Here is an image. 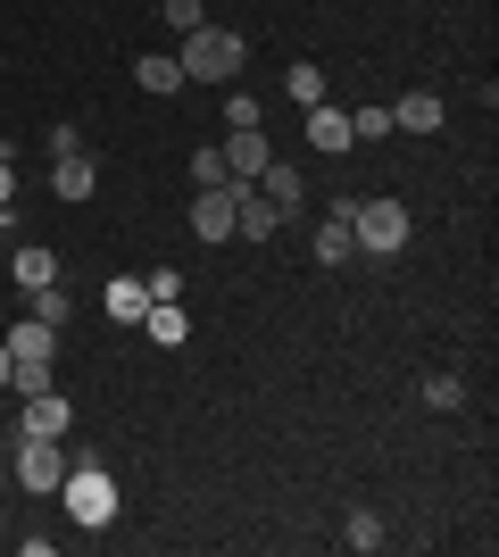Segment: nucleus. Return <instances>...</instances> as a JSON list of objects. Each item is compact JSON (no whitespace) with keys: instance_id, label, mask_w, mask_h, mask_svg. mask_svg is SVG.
I'll return each mask as SVG.
<instances>
[{"instance_id":"f257e3e1","label":"nucleus","mask_w":499,"mask_h":557,"mask_svg":"<svg viewBox=\"0 0 499 557\" xmlns=\"http://www.w3.org/2000/svg\"><path fill=\"white\" fill-rule=\"evenodd\" d=\"M241 59H250V42H241L234 25H191L184 50H175V67H184V84H234Z\"/></svg>"},{"instance_id":"f03ea898","label":"nucleus","mask_w":499,"mask_h":557,"mask_svg":"<svg viewBox=\"0 0 499 557\" xmlns=\"http://www.w3.org/2000/svg\"><path fill=\"white\" fill-rule=\"evenodd\" d=\"M59 499H67V516L84 524V533H100V524L117 516V499H125V491H117V474H109V466H92V458H84V466H67Z\"/></svg>"},{"instance_id":"7ed1b4c3","label":"nucleus","mask_w":499,"mask_h":557,"mask_svg":"<svg viewBox=\"0 0 499 557\" xmlns=\"http://www.w3.org/2000/svg\"><path fill=\"white\" fill-rule=\"evenodd\" d=\"M350 242L366 258H391L408 242V209L400 200H350Z\"/></svg>"},{"instance_id":"20e7f679","label":"nucleus","mask_w":499,"mask_h":557,"mask_svg":"<svg viewBox=\"0 0 499 557\" xmlns=\"http://www.w3.org/2000/svg\"><path fill=\"white\" fill-rule=\"evenodd\" d=\"M67 449H59V433H17V483L25 491H59L67 483Z\"/></svg>"},{"instance_id":"39448f33","label":"nucleus","mask_w":499,"mask_h":557,"mask_svg":"<svg viewBox=\"0 0 499 557\" xmlns=\"http://www.w3.org/2000/svg\"><path fill=\"white\" fill-rule=\"evenodd\" d=\"M234 233L241 242H275V233H284V209H275L259 184H234Z\"/></svg>"},{"instance_id":"423d86ee","label":"nucleus","mask_w":499,"mask_h":557,"mask_svg":"<svg viewBox=\"0 0 499 557\" xmlns=\"http://www.w3.org/2000/svg\"><path fill=\"white\" fill-rule=\"evenodd\" d=\"M191 233H200V242H234V175L191 200Z\"/></svg>"},{"instance_id":"0eeeda50","label":"nucleus","mask_w":499,"mask_h":557,"mask_svg":"<svg viewBox=\"0 0 499 557\" xmlns=\"http://www.w3.org/2000/svg\"><path fill=\"white\" fill-rule=\"evenodd\" d=\"M266 159H275V150H266L259 125H234V134H225V175H234V184H259Z\"/></svg>"},{"instance_id":"6e6552de","label":"nucleus","mask_w":499,"mask_h":557,"mask_svg":"<svg viewBox=\"0 0 499 557\" xmlns=\"http://www.w3.org/2000/svg\"><path fill=\"white\" fill-rule=\"evenodd\" d=\"M441 92H400L391 100V134H441Z\"/></svg>"},{"instance_id":"1a4fd4ad","label":"nucleus","mask_w":499,"mask_h":557,"mask_svg":"<svg viewBox=\"0 0 499 557\" xmlns=\"http://www.w3.org/2000/svg\"><path fill=\"white\" fill-rule=\"evenodd\" d=\"M9 275H17V292H42V283H59V250L17 242V250H9Z\"/></svg>"},{"instance_id":"9d476101","label":"nucleus","mask_w":499,"mask_h":557,"mask_svg":"<svg viewBox=\"0 0 499 557\" xmlns=\"http://www.w3.org/2000/svg\"><path fill=\"white\" fill-rule=\"evenodd\" d=\"M92 184H100L92 150H75V159H50V191H59V200H92Z\"/></svg>"},{"instance_id":"9b49d317","label":"nucleus","mask_w":499,"mask_h":557,"mask_svg":"<svg viewBox=\"0 0 499 557\" xmlns=\"http://www.w3.org/2000/svg\"><path fill=\"white\" fill-rule=\"evenodd\" d=\"M134 84H142L150 100H175V92H184V67H175L166 50H142V59H134Z\"/></svg>"},{"instance_id":"f8f14e48","label":"nucleus","mask_w":499,"mask_h":557,"mask_svg":"<svg viewBox=\"0 0 499 557\" xmlns=\"http://www.w3.org/2000/svg\"><path fill=\"white\" fill-rule=\"evenodd\" d=\"M142 325H150V342H159V349H184V342H191V317H184L175 300H150Z\"/></svg>"},{"instance_id":"ddd939ff","label":"nucleus","mask_w":499,"mask_h":557,"mask_svg":"<svg viewBox=\"0 0 499 557\" xmlns=\"http://www.w3.org/2000/svg\"><path fill=\"white\" fill-rule=\"evenodd\" d=\"M259 191H266V200H275V209H284V216H291V209H300V166L266 159V166H259Z\"/></svg>"},{"instance_id":"4468645a","label":"nucleus","mask_w":499,"mask_h":557,"mask_svg":"<svg viewBox=\"0 0 499 557\" xmlns=\"http://www.w3.org/2000/svg\"><path fill=\"white\" fill-rule=\"evenodd\" d=\"M309 141H316V150H350V116L333 109V100H316V109H309Z\"/></svg>"},{"instance_id":"2eb2a0df","label":"nucleus","mask_w":499,"mask_h":557,"mask_svg":"<svg viewBox=\"0 0 499 557\" xmlns=\"http://www.w3.org/2000/svg\"><path fill=\"white\" fill-rule=\"evenodd\" d=\"M17 433H67V399H59V392H34V399H25V424H17Z\"/></svg>"},{"instance_id":"dca6fc26","label":"nucleus","mask_w":499,"mask_h":557,"mask_svg":"<svg viewBox=\"0 0 499 557\" xmlns=\"http://www.w3.org/2000/svg\"><path fill=\"white\" fill-rule=\"evenodd\" d=\"M100 308H109V317H117V325H142V308H150V292H142V283H134V275H117V283H109V300H100Z\"/></svg>"},{"instance_id":"f3484780","label":"nucleus","mask_w":499,"mask_h":557,"mask_svg":"<svg viewBox=\"0 0 499 557\" xmlns=\"http://www.w3.org/2000/svg\"><path fill=\"white\" fill-rule=\"evenodd\" d=\"M350 250H358V242H350V216H325V225H316V267H341Z\"/></svg>"},{"instance_id":"a211bd4d","label":"nucleus","mask_w":499,"mask_h":557,"mask_svg":"<svg viewBox=\"0 0 499 557\" xmlns=\"http://www.w3.org/2000/svg\"><path fill=\"white\" fill-rule=\"evenodd\" d=\"M0 392H17V399L50 392V358H9V383H0Z\"/></svg>"},{"instance_id":"6ab92c4d","label":"nucleus","mask_w":499,"mask_h":557,"mask_svg":"<svg viewBox=\"0 0 499 557\" xmlns=\"http://www.w3.org/2000/svg\"><path fill=\"white\" fill-rule=\"evenodd\" d=\"M383 541H391V533H383V516H366V508H358L350 524H341V549H358V557H375Z\"/></svg>"},{"instance_id":"aec40b11","label":"nucleus","mask_w":499,"mask_h":557,"mask_svg":"<svg viewBox=\"0 0 499 557\" xmlns=\"http://www.w3.org/2000/svg\"><path fill=\"white\" fill-rule=\"evenodd\" d=\"M0 342H9V358H50V342H59V333L25 317V325H9V333H0Z\"/></svg>"},{"instance_id":"412c9836","label":"nucleus","mask_w":499,"mask_h":557,"mask_svg":"<svg viewBox=\"0 0 499 557\" xmlns=\"http://www.w3.org/2000/svg\"><path fill=\"white\" fill-rule=\"evenodd\" d=\"M67 317H75L67 283H42V292H34V325H50V333H59V325H67Z\"/></svg>"},{"instance_id":"4be33fe9","label":"nucleus","mask_w":499,"mask_h":557,"mask_svg":"<svg viewBox=\"0 0 499 557\" xmlns=\"http://www.w3.org/2000/svg\"><path fill=\"white\" fill-rule=\"evenodd\" d=\"M433 408V417H450V408H466V383H458V374H425V392H416Z\"/></svg>"},{"instance_id":"5701e85b","label":"nucleus","mask_w":499,"mask_h":557,"mask_svg":"<svg viewBox=\"0 0 499 557\" xmlns=\"http://www.w3.org/2000/svg\"><path fill=\"white\" fill-rule=\"evenodd\" d=\"M284 84H291V100H300V109H316V100H325V67H309V59H300Z\"/></svg>"},{"instance_id":"b1692460","label":"nucleus","mask_w":499,"mask_h":557,"mask_svg":"<svg viewBox=\"0 0 499 557\" xmlns=\"http://www.w3.org/2000/svg\"><path fill=\"white\" fill-rule=\"evenodd\" d=\"M191 184H200V191L225 184V150H216V141H200V150H191Z\"/></svg>"},{"instance_id":"393cba45","label":"nucleus","mask_w":499,"mask_h":557,"mask_svg":"<svg viewBox=\"0 0 499 557\" xmlns=\"http://www.w3.org/2000/svg\"><path fill=\"white\" fill-rule=\"evenodd\" d=\"M159 17L175 25V34H191V25H209V9H200V0H159Z\"/></svg>"},{"instance_id":"a878e982","label":"nucleus","mask_w":499,"mask_h":557,"mask_svg":"<svg viewBox=\"0 0 499 557\" xmlns=\"http://www.w3.org/2000/svg\"><path fill=\"white\" fill-rule=\"evenodd\" d=\"M375 134H391V109H358L350 116V141H375Z\"/></svg>"},{"instance_id":"bb28decb","label":"nucleus","mask_w":499,"mask_h":557,"mask_svg":"<svg viewBox=\"0 0 499 557\" xmlns=\"http://www.w3.org/2000/svg\"><path fill=\"white\" fill-rule=\"evenodd\" d=\"M42 150H50V159H75V150H84V134H75V125H50Z\"/></svg>"},{"instance_id":"cd10ccee","label":"nucleus","mask_w":499,"mask_h":557,"mask_svg":"<svg viewBox=\"0 0 499 557\" xmlns=\"http://www.w3.org/2000/svg\"><path fill=\"white\" fill-rule=\"evenodd\" d=\"M142 292H150V300H175V292H184V275H175V267H150Z\"/></svg>"},{"instance_id":"c85d7f7f","label":"nucleus","mask_w":499,"mask_h":557,"mask_svg":"<svg viewBox=\"0 0 499 557\" xmlns=\"http://www.w3.org/2000/svg\"><path fill=\"white\" fill-rule=\"evenodd\" d=\"M9 200H17V159L0 150V209H9Z\"/></svg>"},{"instance_id":"c756f323","label":"nucleus","mask_w":499,"mask_h":557,"mask_svg":"<svg viewBox=\"0 0 499 557\" xmlns=\"http://www.w3.org/2000/svg\"><path fill=\"white\" fill-rule=\"evenodd\" d=\"M0 242H9V250H17V200H9V209H0Z\"/></svg>"},{"instance_id":"7c9ffc66","label":"nucleus","mask_w":499,"mask_h":557,"mask_svg":"<svg viewBox=\"0 0 499 557\" xmlns=\"http://www.w3.org/2000/svg\"><path fill=\"white\" fill-rule=\"evenodd\" d=\"M0 383H9V342H0Z\"/></svg>"},{"instance_id":"2f4dec72","label":"nucleus","mask_w":499,"mask_h":557,"mask_svg":"<svg viewBox=\"0 0 499 557\" xmlns=\"http://www.w3.org/2000/svg\"><path fill=\"white\" fill-rule=\"evenodd\" d=\"M0 491H9V466H0Z\"/></svg>"},{"instance_id":"473e14b6","label":"nucleus","mask_w":499,"mask_h":557,"mask_svg":"<svg viewBox=\"0 0 499 557\" xmlns=\"http://www.w3.org/2000/svg\"><path fill=\"white\" fill-rule=\"evenodd\" d=\"M0 17H9V9H0Z\"/></svg>"},{"instance_id":"72a5a7b5","label":"nucleus","mask_w":499,"mask_h":557,"mask_svg":"<svg viewBox=\"0 0 499 557\" xmlns=\"http://www.w3.org/2000/svg\"><path fill=\"white\" fill-rule=\"evenodd\" d=\"M0 141H9V134H0Z\"/></svg>"}]
</instances>
